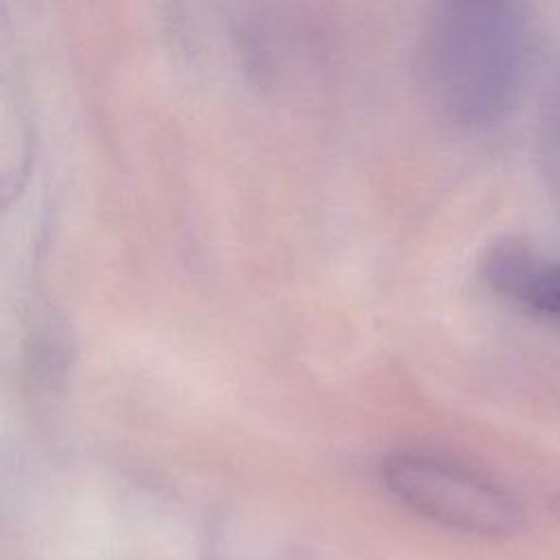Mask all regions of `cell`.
I'll return each instance as SVG.
<instances>
[{"label": "cell", "instance_id": "cell-1", "mask_svg": "<svg viewBox=\"0 0 560 560\" xmlns=\"http://www.w3.org/2000/svg\"><path fill=\"white\" fill-rule=\"evenodd\" d=\"M516 57L512 0H444L438 28L440 90L459 118L479 122L501 114Z\"/></svg>", "mask_w": 560, "mask_h": 560}, {"label": "cell", "instance_id": "cell-2", "mask_svg": "<svg viewBox=\"0 0 560 560\" xmlns=\"http://www.w3.org/2000/svg\"><path fill=\"white\" fill-rule=\"evenodd\" d=\"M383 479L409 510L444 527L475 536H512L523 529L521 505L483 475L418 451L383 459Z\"/></svg>", "mask_w": 560, "mask_h": 560}, {"label": "cell", "instance_id": "cell-3", "mask_svg": "<svg viewBox=\"0 0 560 560\" xmlns=\"http://www.w3.org/2000/svg\"><path fill=\"white\" fill-rule=\"evenodd\" d=\"M488 280L514 300L560 315V265L545 262L527 249L499 245L486 260Z\"/></svg>", "mask_w": 560, "mask_h": 560}, {"label": "cell", "instance_id": "cell-4", "mask_svg": "<svg viewBox=\"0 0 560 560\" xmlns=\"http://www.w3.org/2000/svg\"><path fill=\"white\" fill-rule=\"evenodd\" d=\"M551 508H553V512L560 516V497H553V499H551Z\"/></svg>", "mask_w": 560, "mask_h": 560}]
</instances>
